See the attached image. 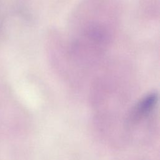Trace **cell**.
Here are the masks:
<instances>
[{
    "mask_svg": "<svg viewBox=\"0 0 160 160\" xmlns=\"http://www.w3.org/2000/svg\"><path fill=\"white\" fill-rule=\"evenodd\" d=\"M157 101V97L155 94H151L144 98L140 103L138 111L141 114H146L148 113L154 106Z\"/></svg>",
    "mask_w": 160,
    "mask_h": 160,
    "instance_id": "6da1fadb",
    "label": "cell"
}]
</instances>
